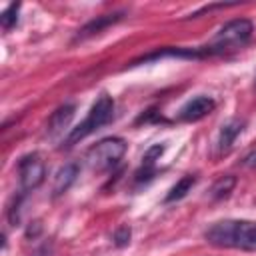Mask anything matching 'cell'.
<instances>
[{"mask_svg":"<svg viewBox=\"0 0 256 256\" xmlns=\"http://www.w3.org/2000/svg\"><path fill=\"white\" fill-rule=\"evenodd\" d=\"M194 182H196V176H192V174H186V176H182L172 188H170V192L166 194V202H176V200H180V198H184L190 190H192V186H194Z\"/></svg>","mask_w":256,"mask_h":256,"instance_id":"8fae6325","label":"cell"},{"mask_svg":"<svg viewBox=\"0 0 256 256\" xmlns=\"http://www.w3.org/2000/svg\"><path fill=\"white\" fill-rule=\"evenodd\" d=\"M74 110H76L74 104H64V106H60L56 112H52V116H50V120H48V134H50V136H56V134H60L64 128H68V124H70L72 118H74Z\"/></svg>","mask_w":256,"mask_h":256,"instance_id":"52a82bcc","label":"cell"},{"mask_svg":"<svg viewBox=\"0 0 256 256\" xmlns=\"http://www.w3.org/2000/svg\"><path fill=\"white\" fill-rule=\"evenodd\" d=\"M252 30H254V26H252V22L248 18L230 20L212 36L210 44H206V46H208V50L212 54H222L226 50L240 48L250 40Z\"/></svg>","mask_w":256,"mask_h":256,"instance_id":"3957f363","label":"cell"},{"mask_svg":"<svg viewBox=\"0 0 256 256\" xmlns=\"http://www.w3.org/2000/svg\"><path fill=\"white\" fill-rule=\"evenodd\" d=\"M120 18H122V14H120V12H118V14H104V16H98L96 20L88 22V24L78 32L76 40H84V38H88V36H92V34H98V32H102L106 26H110V24L118 22Z\"/></svg>","mask_w":256,"mask_h":256,"instance_id":"9c48e42d","label":"cell"},{"mask_svg":"<svg viewBox=\"0 0 256 256\" xmlns=\"http://www.w3.org/2000/svg\"><path fill=\"white\" fill-rule=\"evenodd\" d=\"M112 116H114V100H112V96L100 94V96L96 98V102L92 104L88 116H86L76 128L70 130V134H68V138H66V148L78 144L80 140H84L86 136H90L94 130H98V128L104 126V124H108V122L112 120Z\"/></svg>","mask_w":256,"mask_h":256,"instance_id":"7a4b0ae2","label":"cell"},{"mask_svg":"<svg viewBox=\"0 0 256 256\" xmlns=\"http://www.w3.org/2000/svg\"><path fill=\"white\" fill-rule=\"evenodd\" d=\"M216 102L210 98V96H196L192 100H188L182 108H180V120L184 122H196V120H202L204 116H208L212 110H214Z\"/></svg>","mask_w":256,"mask_h":256,"instance_id":"8992f818","label":"cell"},{"mask_svg":"<svg viewBox=\"0 0 256 256\" xmlns=\"http://www.w3.org/2000/svg\"><path fill=\"white\" fill-rule=\"evenodd\" d=\"M242 126H244V124H242L240 120H230L228 124L222 126V130H220V140H218L220 152H228V150H230V146L234 144L236 136L242 132Z\"/></svg>","mask_w":256,"mask_h":256,"instance_id":"30bf717a","label":"cell"},{"mask_svg":"<svg viewBox=\"0 0 256 256\" xmlns=\"http://www.w3.org/2000/svg\"><path fill=\"white\" fill-rule=\"evenodd\" d=\"M30 256H52V246H50V244H44V246L36 248Z\"/></svg>","mask_w":256,"mask_h":256,"instance_id":"9a60e30c","label":"cell"},{"mask_svg":"<svg viewBox=\"0 0 256 256\" xmlns=\"http://www.w3.org/2000/svg\"><path fill=\"white\" fill-rule=\"evenodd\" d=\"M18 10H20V4H10L2 14H0V24L4 30H10L16 22H18Z\"/></svg>","mask_w":256,"mask_h":256,"instance_id":"4fadbf2b","label":"cell"},{"mask_svg":"<svg viewBox=\"0 0 256 256\" xmlns=\"http://www.w3.org/2000/svg\"><path fill=\"white\" fill-rule=\"evenodd\" d=\"M76 176H78V166L76 164H64L58 174H56V180H54V196H60L64 194L74 182H76Z\"/></svg>","mask_w":256,"mask_h":256,"instance_id":"ba28073f","label":"cell"},{"mask_svg":"<svg viewBox=\"0 0 256 256\" xmlns=\"http://www.w3.org/2000/svg\"><path fill=\"white\" fill-rule=\"evenodd\" d=\"M124 154H126V142L122 138H104L86 152L84 160L90 170L104 172L114 168Z\"/></svg>","mask_w":256,"mask_h":256,"instance_id":"277c9868","label":"cell"},{"mask_svg":"<svg viewBox=\"0 0 256 256\" xmlns=\"http://www.w3.org/2000/svg\"><path fill=\"white\" fill-rule=\"evenodd\" d=\"M130 236H132L130 228H128V226H120V228L114 232V244H116V246H126V244L130 242Z\"/></svg>","mask_w":256,"mask_h":256,"instance_id":"5bb4252c","label":"cell"},{"mask_svg":"<svg viewBox=\"0 0 256 256\" xmlns=\"http://www.w3.org/2000/svg\"><path fill=\"white\" fill-rule=\"evenodd\" d=\"M18 174L22 190H34L44 182L46 166L38 154H28L18 162Z\"/></svg>","mask_w":256,"mask_h":256,"instance_id":"5b68a950","label":"cell"},{"mask_svg":"<svg viewBox=\"0 0 256 256\" xmlns=\"http://www.w3.org/2000/svg\"><path fill=\"white\" fill-rule=\"evenodd\" d=\"M204 236L218 248L256 250V222L252 220H220L212 224Z\"/></svg>","mask_w":256,"mask_h":256,"instance_id":"6da1fadb","label":"cell"},{"mask_svg":"<svg viewBox=\"0 0 256 256\" xmlns=\"http://www.w3.org/2000/svg\"><path fill=\"white\" fill-rule=\"evenodd\" d=\"M234 186H236V178L234 176H220L214 184H212V188H210V196L214 198V200H220V198H226L232 190H234Z\"/></svg>","mask_w":256,"mask_h":256,"instance_id":"7c38bea8","label":"cell"}]
</instances>
